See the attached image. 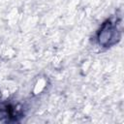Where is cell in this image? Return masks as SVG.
Masks as SVG:
<instances>
[{
	"label": "cell",
	"instance_id": "cell-1",
	"mask_svg": "<svg viewBox=\"0 0 124 124\" xmlns=\"http://www.w3.org/2000/svg\"><path fill=\"white\" fill-rule=\"evenodd\" d=\"M115 33H117V30H115V28L109 21L104 23L98 34V41L100 45L104 46L111 45L112 40L115 38Z\"/></svg>",
	"mask_w": 124,
	"mask_h": 124
}]
</instances>
